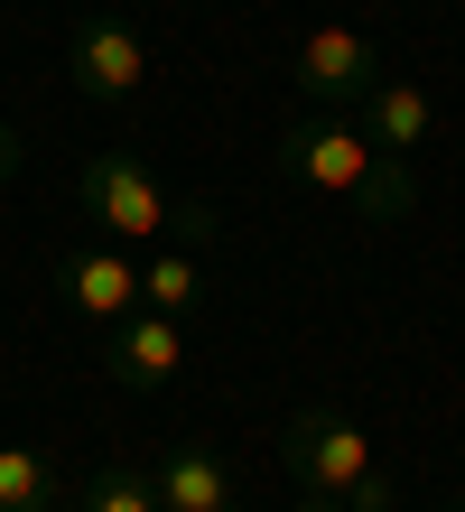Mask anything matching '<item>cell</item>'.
<instances>
[{
    "label": "cell",
    "mask_w": 465,
    "mask_h": 512,
    "mask_svg": "<svg viewBox=\"0 0 465 512\" xmlns=\"http://www.w3.org/2000/svg\"><path fill=\"white\" fill-rule=\"evenodd\" d=\"M279 177H289V187H317L335 205H354L363 224H400L419 205L410 168H400L372 131H354L345 112H289V131H279Z\"/></svg>",
    "instance_id": "1"
},
{
    "label": "cell",
    "mask_w": 465,
    "mask_h": 512,
    "mask_svg": "<svg viewBox=\"0 0 465 512\" xmlns=\"http://www.w3.org/2000/svg\"><path fill=\"white\" fill-rule=\"evenodd\" d=\"M279 466L298 475V494H335L345 512H391V475L372 466V438L354 429L345 410H289L279 429Z\"/></svg>",
    "instance_id": "2"
},
{
    "label": "cell",
    "mask_w": 465,
    "mask_h": 512,
    "mask_svg": "<svg viewBox=\"0 0 465 512\" xmlns=\"http://www.w3.org/2000/svg\"><path fill=\"white\" fill-rule=\"evenodd\" d=\"M75 205H84V224L103 233V243H149L159 252V233H177V205L159 196V177H149L131 149H93V159L75 168Z\"/></svg>",
    "instance_id": "3"
},
{
    "label": "cell",
    "mask_w": 465,
    "mask_h": 512,
    "mask_svg": "<svg viewBox=\"0 0 465 512\" xmlns=\"http://www.w3.org/2000/svg\"><path fill=\"white\" fill-rule=\"evenodd\" d=\"M372 84H382V47H372V28L354 19H317L298 38V94L317 112H363Z\"/></svg>",
    "instance_id": "4"
},
{
    "label": "cell",
    "mask_w": 465,
    "mask_h": 512,
    "mask_svg": "<svg viewBox=\"0 0 465 512\" xmlns=\"http://www.w3.org/2000/svg\"><path fill=\"white\" fill-rule=\"evenodd\" d=\"M66 66H75V94H93V103H131L140 84H149V28H131L121 10H93V19H75Z\"/></svg>",
    "instance_id": "5"
},
{
    "label": "cell",
    "mask_w": 465,
    "mask_h": 512,
    "mask_svg": "<svg viewBox=\"0 0 465 512\" xmlns=\"http://www.w3.org/2000/svg\"><path fill=\"white\" fill-rule=\"evenodd\" d=\"M56 298H66L75 317H93V326H121L140 308V261L121 243H75L66 261H56Z\"/></svg>",
    "instance_id": "6"
},
{
    "label": "cell",
    "mask_w": 465,
    "mask_h": 512,
    "mask_svg": "<svg viewBox=\"0 0 465 512\" xmlns=\"http://www.w3.org/2000/svg\"><path fill=\"white\" fill-rule=\"evenodd\" d=\"M103 373H112L121 391H159V382H177V373H186V336H177V317L131 308L121 326H103Z\"/></svg>",
    "instance_id": "7"
},
{
    "label": "cell",
    "mask_w": 465,
    "mask_h": 512,
    "mask_svg": "<svg viewBox=\"0 0 465 512\" xmlns=\"http://www.w3.org/2000/svg\"><path fill=\"white\" fill-rule=\"evenodd\" d=\"M149 485H159V512H242L233 503V475L214 466L205 447H159Z\"/></svg>",
    "instance_id": "8"
},
{
    "label": "cell",
    "mask_w": 465,
    "mask_h": 512,
    "mask_svg": "<svg viewBox=\"0 0 465 512\" xmlns=\"http://www.w3.org/2000/svg\"><path fill=\"white\" fill-rule=\"evenodd\" d=\"M363 131L382 140L391 159L428 149V131H438V103H428V84H410V75H382V84H372V103H363Z\"/></svg>",
    "instance_id": "9"
},
{
    "label": "cell",
    "mask_w": 465,
    "mask_h": 512,
    "mask_svg": "<svg viewBox=\"0 0 465 512\" xmlns=\"http://www.w3.org/2000/svg\"><path fill=\"white\" fill-rule=\"evenodd\" d=\"M196 289H205V252H196V243H168V252L140 261V308L186 317V308H196Z\"/></svg>",
    "instance_id": "10"
},
{
    "label": "cell",
    "mask_w": 465,
    "mask_h": 512,
    "mask_svg": "<svg viewBox=\"0 0 465 512\" xmlns=\"http://www.w3.org/2000/svg\"><path fill=\"white\" fill-rule=\"evenodd\" d=\"M66 475L47 466V447H0V512H56Z\"/></svg>",
    "instance_id": "11"
},
{
    "label": "cell",
    "mask_w": 465,
    "mask_h": 512,
    "mask_svg": "<svg viewBox=\"0 0 465 512\" xmlns=\"http://www.w3.org/2000/svg\"><path fill=\"white\" fill-rule=\"evenodd\" d=\"M75 512H159V485H149V466L112 457V466H93V485H84Z\"/></svg>",
    "instance_id": "12"
},
{
    "label": "cell",
    "mask_w": 465,
    "mask_h": 512,
    "mask_svg": "<svg viewBox=\"0 0 465 512\" xmlns=\"http://www.w3.org/2000/svg\"><path fill=\"white\" fill-rule=\"evenodd\" d=\"M19 159H28V140H19L10 122H0V187H10V177H19Z\"/></svg>",
    "instance_id": "13"
},
{
    "label": "cell",
    "mask_w": 465,
    "mask_h": 512,
    "mask_svg": "<svg viewBox=\"0 0 465 512\" xmlns=\"http://www.w3.org/2000/svg\"><path fill=\"white\" fill-rule=\"evenodd\" d=\"M298 512H345V503H335V494H298Z\"/></svg>",
    "instance_id": "14"
},
{
    "label": "cell",
    "mask_w": 465,
    "mask_h": 512,
    "mask_svg": "<svg viewBox=\"0 0 465 512\" xmlns=\"http://www.w3.org/2000/svg\"><path fill=\"white\" fill-rule=\"evenodd\" d=\"M456 512H465V503H456Z\"/></svg>",
    "instance_id": "15"
}]
</instances>
